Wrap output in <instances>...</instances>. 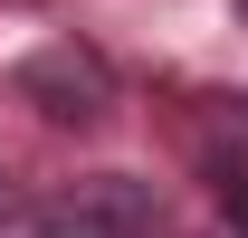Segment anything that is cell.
Here are the masks:
<instances>
[{"mask_svg":"<svg viewBox=\"0 0 248 238\" xmlns=\"http://www.w3.org/2000/svg\"><path fill=\"white\" fill-rule=\"evenodd\" d=\"M10 86H19V105H29L38 124H58V134H95V124L115 115V67H105V48H86V38L29 48Z\"/></svg>","mask_w":248,"mask_h":238,"instance_id":"cell-1","label":"cell"},{"mask_svg":"<svg viewBox=\"0 0 248 238\" xmlns=\"http://www.w3.org/2000/svg\"><path fill=\"white\" fill-rule=\"evenodd\" d=\"M153 229H162V200L134 172H86L67 191H48L29 219V238H153Z\"/></svg>","mask_w":248,"mask_h":238,"instance_id":"cell-2","label":"cell"},{"mask_svg":"<svg viewBox=\"0 0 248 238\" xmlns=\"http://www.w3.org/2000/svg\"><path fill=\"white\" fill-rule=\"evenodd\" d=\"M219 200H229V219H239V229H248V181H239V172L219 181Z\"/></svg>","mask_w":248,"mask_h":238,"instance_id":"cell-3","label":"cell"},{"mask_svg":"<svg viewBox=\"0 0 248 238\" xmlns=\"http://www.w3.org/2000/svg\"><path fill=\"white\" fill-rule=\"evenodd\" d=\"M10 219H19V181L0 172V229H10Z\"/></svg>","mask_w":248,"mask_h":238,"instance_id":"cell-4","label":"cell"}]
</instances>
